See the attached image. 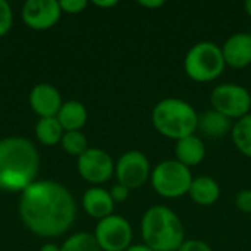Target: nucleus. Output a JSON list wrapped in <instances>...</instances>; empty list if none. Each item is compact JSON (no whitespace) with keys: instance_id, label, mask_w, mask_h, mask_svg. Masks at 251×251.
I'll list each match as a JSON object with an SVG mask.
<instances>
[{"instance_id":"obj_1","label":"nucleus","mask_w":251,"mask_h":251,"mask_svg":"<svg viewBox=\"0 0 251 251\" xmlns=\"http://www.w3.org/2000/svg\"><path fill=\"white\" fill-rule=\"evenodd\" d=\"M19 216L32 234L43 238L60 237L76 218V201L60 182L35 181L21 193Z\"/></svg>"},{"instance_id":"obj_2","label":"nucleus","mask_w":251,"mask_h":251,"mask_svg":"<svg viewBox=\"0 0 251 251\" xmlns=\"http://www.w3.org/2000/svg\"><path fill=\"white\" fill-rule=\"evenodd\" d=\"M40 168L37 147L24 137L0 140V190L22 193L32 182Z\"/></svg>"},{"instance_id":"obj_3","label":"nucleus","mask_w":251,"mask_h":251,"mask_svg":"<svg viewBox=\"0 0 251 251\" xmlns=\"http://www.w3.org/2000/svg\"><path fill=\"white\" fill-rule=\"evenodd\" d=\"M143 244L153 251H178L185 241L181 218L165 204L149 207L140 222Z\"/></svg>"},{"instance_id":"obj_4","label":"nucleus","mask_w":251,"mask_h":251,"mask_svg":"<svg viewBox=\"0 0 251 251\" xmlns=\"http://www.w3.org/2000/svg\"><path fill=\"white\" fill-rule=\"evenodd\" d=\"M151 124L162 137L178 141L197 132L199 113L187 100L166 97L153 106Z\"/></svg>"},{"instance_id":"obj_5","label":"nucleus","mask_w":251,"mask_h":251,"mask_svg":"<svg viewBox=\"0 0 251 251\" xmlns=\"http://www.w3.org/2000/svg\"><path fill=\"white\" fill-rule=\"evenodd\" d=\"M226 63L219 44L213 41H199L193 44L184 57L187 76L199 84L216 81L225 71Z\"/></svg>"},{"instance_id":"obj_6","label":"nucleus","mask_w":251,"mask_h":251,"mask_svg":"<svg viewBox=\"0 0 251 251\" xmlns=\"http://www.w3.org/2000/svg\"><path fill=\"white\" fill-rule=\"evenodd\" d=\"M193 179L194 175L190 168L176 159H166L153 168L150 184L157 196L175 200L188 196Z\"/></svg>"},{"instance_id":"obj_7","label":"nucleus","mask_w":251,"mask_h":251,"mask_svg":"<svg viewBox=\"0 0 251 251\" xmlns=\"http://www.w3.org/2000/svg\"><path fill=\"white\" fill-rule=\"evenodd\" d=\"M210 106L235 122L251 113V93L235 82L218 84L210 93Z\"/></svg>"},{"instance_id":"obj_8","label":"nucleus","mask_w":251,"mask_h":251,"mask_svg":"<svg viewBox=\"0 0 251 251\" xmlns=\"http://www.w3.org/2000/svg\"><path fill=\"white\" fill-rule=\"evenodd\" d=\"M93 235L101 251H125L132 246L134 231L126 218L113 213L97 222Z\"/></svg>"},{"instance_id":"obj_9","label":"nucleus","mask_w":251,"mask_h":251,"mask_svg":"<svg viewBox=\"0 0 251 251\" xmlns=\"http://www.w3.org/2000/svg\"><path fill=\"white\" fill-rule=\"evenodd\" d=\"M151 163L149 157L140 150L125 151L115 163L116 181L129 190L141 188L151 176Z\"/></svg>"},{"instance_id":"obj_10","label":"nucleus","mask_w":251,"mask_h":251,"mask_svg":"<svg viewBox=\"0 0 251 251\" xmlns=\"http://www.w3.org/2000/svg\"><path fill=\"white\" fill-rule=\"evenodd\" d=\"M76 169L82 179L99 187L115 175V162L106 150L99 147H88L78 157Z\"/></svg>"},{"instance_id":"obj_11","label":"nucleus","mask_w":251,"mask_h":251,"mask_svg":"<svg viewBox=\"0 0 251 251\" xmlns=\"http://www.w3.org/2000/svg\"><path fill=\"white\" fill-rule=\"evenodd\" d=\"M62 7L56 0H28L22 6V19L32 29H49L57 24Z\"/></svg>"},{"instance_id":"obj_12","label":"nucleus","mask_w":251,"mask_h":251,"mask_svg":"<svg viewBox=\"0 0 251 251\" xmlns=\"http://www.w3.org/2000/svg\"><path fill=\"white\" fill-rule=\"evenodd\" d=\"M226 66L244 69L251 65V32L240 31L229 35L221 46Z\"/></svg>"},{"instance_id":"obj_13","label":"nucleus","mask_w":251,"mask_h":251,"mask_svg":"<svg viewBox=\"0 0 251 251\" xmlns=\"http://www.w3.org/2000/svg\"><path fill=\"white\" fill-rule=\"evenodd\" d=\"M62 104L60 93L51 84H37L29 93V106L40 118L56 116Z\"/></svg>"},{"instance_id":"obj_14","label":"nucleus","mask_w":251,"mask_h":251,"mask_svg":"<svg viewBox=\"0 0 251 251\" xmlns=\"http://www.w3.org/2000/svg\"><path fill=\"white\" fill-rule=\"evenodd\" d=\"M81 203H82L84 212L88 216L99 219V221L113 215V210H115V201H113L109 190H104L101 187L88 188L84 193Z\"/></svg>"},{"instance_id":"obj_15","label":"nucleus","mask_w":251,"mask_h":251,"mask_svg":"<svg viewBox=\"0 0 251 251\" xmlns=\"http://www.w3.org/2000/svg\"><path fill=\"white\" fill-rule=\"evenodd\" d=\"M175 159L185 165L187 168L193 169L199 166L206 157V144L197 134L184 137L175 141Z\"/></svg>"},{"instance_id":"obj_16","label":"nucleus","mask_w":251,"mask_h":251,"mask_svg":"<svg viewBox=\"0 0 251 251\" xmlns=\"http://www.w3.org/2000/svg\"><path fill=\"white\" fill-rule=\"evenodd\" d=\"M188 196L193 203L203 207H209L221 199V185L215 178L209 175L194 176Z\"/></svg>"},{"instance_id":"obj_17","label":"nucleus","mask_w":251,"mask_h":251,"mask_svg":"<svg viewBox=\"0 0 251 251\" xmlns=\"http://www.w3.org/2000/svg\"><path fill=\"white\" fill-rule=\"evenodd\" d=\"M234 122L225 115L210 109L204 113L199 115V126L197 131L209 138H222L231 134Z\"/></svg>"},{"instance_id":"obj_18","label":"nucleus","mask_w":251,"mask_h":251,"mask_svg":"<svg viewBox=\"0 0 251 251\" xmlns=\"http://www.w3.org/2000/svg\"><path fill=\"white\" fill-rule=\"evenodd\" d=\"M59 124L62 125L63 131H81V128L87 124L88 112L85 106L78 100H69L62 104L56 115Z\"/></svg>"},{"instance_id":"obj_19","label":"nucleus","mask_w":251,"mask_h":251,"mask_svg":"<svg viewBox=\"0 0 251 251\" xmlns=\"http://www.w3.org/2000/svg\"><path fill=\"white\" fill-rule=\"evenodd\" d=\"M229 135L235 149L244 157L251 159V113L234 122Z\"/></svg>"},{"instance_id":"obj_20","label":"nucleus","mask_w":251,"mask_h":251,"mask_svg":"<svg viewBox=\"0 0 251 251\" xmlns=\"http://www.w3.org/2000/svg\"><path fill=\"white\" fill-rule=\"evenodd\" d=\"M62 135H63V128L56 116L40 118V121L35 125V137L44 146H54L60 143Z\"/></svg>"},{"instance_id":"obj_21","label":"nucleus","mask_w":251,"mask_h":251,"mask_svg":"<svg viewBox=\"0 0 251 251\" xmlns=\"http://www.w3.org/2000/svg\"><path fill=\"white\" fill-rule=\"evenodd\" d=\"M60 251H101V249L99 247L93 234L76 232L63 241Z\"/></svg>"},{"instance_id":"obj_22","label":"nucleus","mask_w":251,"mask_h":251,"mask_svg":"<svg viewBox=\"0 0 251 251\" xmlns=\"http://www.w3.org/2000/svg\"><path fill=\"white\" fill-rule=\"evenodd\" d=\"M60 144L68 154L76 156V157H79L88 149V141H87V137L82 131L63 132Z\"/></svg>"},{"instance_id":"obj_23","label":"nucleus","mask_w":251,"mask_h":251,"mask_svg":"<svg viewBox=\"0 0 251 251\" xmlns=\"http://www.w3.org/2000/svg\"><path fill=\"white\" fill-rule=\"evenodd\" d=\"M13 21V13L12 7L6 0H0V37L7 34V31L12 26Z\"/></svg>"},{"instance_id":"obj_24","label":"nucleus","mask_w":251,"mask_h":251,"mask_svg":"<svg viewBox=\"0 0 251 251\" xmlns=\"http://www.w3.org/2000/svg\"><path fill=\"white\" fill-rule=\"evenodd\" d=\"M235 206L240 212L251 215V188L241 190L235 196Z\"/></svg>"},{"instance_id":"obj_25","label":"nucleus","mask_w":251,"mask_h":251,"mask_svg":"<svg viewBox=\"0 0 251 251\" xmlns=\"http://www.w3.org/2000/svg\"><path fill=\"white\" fill-rule=\"evenodd\" d=\"M59 4L62 7V12L74 15V13L82 12L88 6V1L87 0H62V1H59Z\"/></svg>"},{"instance_id":"obj_26","label":"nucleus","mask_w":251,"mask_h":251,"mask_svg":"<svg viewBox=\"0 0 251 251\" xmlns=\"http://www.w3.org/2000/svg\"><path fill=\"white\" fill-rule=\"evenodd\" d=\"M178 251H215L210 244L203 240H185Z\"/></svg>"},{"instance_id":"obj_27","label":"nucleus","mask_w":251,"mask_h":251,"mask_svg":"<svg viewBox=\"0 0 251 251\" xmlns=\"http://www.w3.org/2000/svg\"><path fill=\"white\" fill-rule=\"evenodd\" d=\"M129 191H131L129 188H126L125 185H122V184H119V182H116V184L109 190V193H110V196H112L115 204H116V203H124V201H126L128 197H129Z\"/></svg>"},{"instance_id":"obj_28","label":"nucleus","mask_w":251,"mask_h":251,"mask_svg":"<svg viewBox=\"0 0 251 251\" xmlns=\"http://www.w3.org/2000/svg\"><path fill=\"white\" fill-rule=\"evenodd\" d=\"M138 4L143 6V7H146V9L154 10V9H160L162 6H165L166 1L165 0H140Z\"/></svg>"},{"instance_id":"obj_29","label":"nucleus","mask_w":251,"mask_h":251,"mask_svg":"<svg viewBox=\"0 0 251 251\" xmlns=\"http://www.w3.org/2000/svg\"><path fill=\"white\" fill-rule=\"evenodd\" d=\"M93 4L97 7H101V9H110L118 4V0H94Z\"/></svg>"},{"instance_id":"obj_30","label":"nucleus","mask_w":251,"mask_h":251,"mask_svg":"<svg viewBox=\"0 0 251 251\" xmlns=\"http://www.w3.org/2000/svg\"><path fill=\"white\" fill-rule=\"evenodd\" d=\"M125 251H153V250H151L150 247H147L146 244H143V243H141V244H132L129 249H126Z\"/></svg>"},{"instance_id":"obj_31","label":"nucleus","mask_w":251,"mask_h":251,"mask_svg":"<svg viewBox=\"0 0 251 251\" xmlns=\"http://www.w3.org/2000/svg\"><path fill=\"white\" fill-rule=\"evenodd\" d=\"M40 251H60V247H57L56 244H51V243H49V244H44V246L41 247V250Z\"/></svg>"},{"instance_id":"obj_32","label":"nucleus","mask_w":251,"mask_h":251,"mask_svg":"<svg viewBox=\"0 0 251 251\" xmlns=\"http://www.w3.org/2000/svg\"><path fill=\"white\" fill-rule=\"evenodd\" d=\"M244 10H246L247 16L251 19V0H247V1L244 3Z\"/></svg>"},{"instance_id":"obj_33","label":"nucleus","mask_w":251,"mask_h":251,"mask_svg":"<svg viewBox=\"0 0 251 251\" xmlns=\"http://www.w3.org/2000/svg\"><path fill=\"white\" fill-rule=\"evenodd\" d=\"M250 32H251V31H250Z\"/></svg>"}]
</instances>
